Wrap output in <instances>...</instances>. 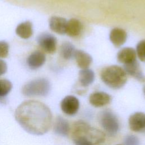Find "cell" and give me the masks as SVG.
Masks as SVG:
<instances>
[{
    "mask_svg": "<svg viewBox=\"0 0 145 145\" xmlns=\"http://www.w3.org/2000/svg\"><path fill=\"white\" fill-rule=\"evenodd\" d=\"M117 60L124 65L137 61L136 50L130 47L121 49L117 54Z\"/></svg>",
    "mask_w": 145,
    "mask_h": 145,
    "instance_id": "cell-13",
    "label": "cell"
},
{
    "mask_svg": "<svg viewBox=\"0 0 145 145\" xmlns=\"http://www.w3.org/2000/svg\"><path fill=\"white\" fill-rule=\"evenodd\" d=\"M95 80L94 72L88 69H82L79 73V80L83 87H87L92 84Z\"/></svg>",
    "mask_w": 145,
    "mask_h": 145,
    "instance_id": "cell-19",
    "label": "cell"
},
{
    "mask_svg": "<svg viewBox=\"0 0 145 145\" xmlns=\"http://www.w3.org/2000/svg\"><path fill=\"white\" fill-rule=\"evenodd\" d=\"M12 83L7 79H0V100L3 99L11 91Z\"/></svg>",
    "mask_w": 145,
    "mask_h": 145,
    "instance_id": "cell-21",
    "label": "cell"
},
{
    "mask_svg": "<svg viewBox=\"0 0 145 145\" xmlns=\"http://www.w3.org/2000/svg\"><path fill=\"white\" fill-rule=\"evenodd\" d=\"M143 92H144V96H145V86H144V87H143Z\"/></svg>",
    "mask_w": 145,
    "mask_h": 145,
    "instance_id": "cell-26",
    "label": "cell"
},
{
    "mask_svg": "<svg viewBox=\"0 0 145 145\" xmlns=\"http://www.w3.org/2000/svg\"><path fill=\"white\" fill-rule=\"evenodd\" d=\"M61 108L66 114L69 116L74 115L77 113L79 108V101L74 96H67L62 100Z\"/></svg>",
    "mask_w": 145,
    "mask_h": 145,
    "instance_id": "cell-7",
    "label": "cell"
},
{
    "mask_svg": "<svg viewBox=\"0 0 145 145\" xmlns=\"http://www.w3.org/2000/svg\"><path fill=\"white\" fill-rule=\"evenodd\" d=\"M127 35L126 32L120 28H114L109 33V39L111 42L117 47L121 46L126 41Z\"/></svg>",
    "mask_w": 145,
    "mask_h": 145,
    "instance_id": "cell-14",
    "label": "cell"
},
{
    "mask_svg": "<svg viewBox=\"0 0 145 145\" xmlns=\"http://www.w3.org/2000/svg\"><path fill=\"white\" fill-rule=\"evenodd\" d=\"M54 131L57 135L67 136L70 131V125L68 121L62 117H57L54 125Z\"/></svg>",
    "mask_w": 145,
    "mask_h": 145,
    "instance_id": "cell-17",
    "label": "cell"
},
{
    "mask_svg": "<svg viewBox=\"0 0 145 145\" xmlns=\"http://www.w3.org/2000/svg\"><path fill=\"white\" fill-rule=\"evenodd\" d=\"M110 96L104 92H95L91 93L89 97L90 104L95 107H102L110 103Z\"/></svg>",
    "mask_w": 145,
    "mask_h": 145,
    "instance_id": "cell-10",
    "label": "cell"
},
{
    "mask_svg": "<svg viewBox=\"0 0 145 145\" xmlns=\"http://www.w3.org/2000/svg\"><path fill=\"white\" fill-rule=\"evenodd\" d=\"M101 79L109 87L113 89L122 88L127 82V74L123 69L112 65L104 69L101 72Z\"/></svg>",
    "mask_w": 145,
    "mask_h": 145,
    "instance_id": "cell-3",
    "label": "cell"
},
{
    "mask_svg": "<svg viewBox=\"0 0 145 145\" xmlns=\"http://www.w3.org/2000/svg\"><path fill=\"white\" fill-rule=\"evenodd\" d=\"M137 56L138 57L139 59L145 62V40L140 41L136 48Z\"/></svg>",
    "mask_w": 145,
    "mask_h": 145,
    "instance_id": "cell-22",
    "label": "cell"
},
{
    "mask_svg": "<svg viewBox=\"0 0 145 145\" xmlns=\"http://www.w3.org/2000/svg\"><path fill=\"white\" fill-rule=\"evenodd\" d=\"M71 135L75 145H96L104 142L105 139L103 131L81 120L74 123Z\"/></svg>",
    "mask_w": 145,
    "mask_h": 145,
    "instance_id": "cell-2",
    "label": "cell"
},
{
    "mask_svg": "<svg viewBox=\"0 0 145 145\" xmlns=\"http://www.w3.org/2000/svg\"><path fill=\"white\" fill-rule=\"evenodd\" d=\"M130 129L134 131L139 132L145 130V113L135 112L129 118Z\"/></svg>",
    "mask_w": 145,
    "mask_h": 145,
    "instance_id": "cell-8",
    "label": "cell"
},
{
    "mask_svg": "<svg viewBox=\"0 0 145 145\" xmlns=\"http://www.w3.org/2000/svg\"><path fill=\"white\" fill-rule=\"evenodd\" d=\"M67 20L60 16H52L49 22L50 29L59 35H63L66 33V28Z\"/></svg>",
    "mask_w": 145,
    "mask_h": 145,
    "instance_id": "cell-12",
    "label": "cell"
},
{
    "mask_svg": "<svg viewBox=\"0 0 145 145\" xmlns=\"http://www.w3.org/2000/svg\"><path fill=\"white\" fill-rule=\"evenodd\" d=\"M9 46L7 42L0 41V58H6L8 55Z\"/></svg>",
    "mask_w": 145,
    "mask_h": 145,
    "instance_id": "cell-23",
    "label": "cell"
},
{
    "mask_svg": "<svg viewBox=\"0 0 145 145\" xmlns=\"http://www.w3.org/2000/svg\"><path fill=\"white\" fill-rule=\"evenodd\" d=\"M123 70L126 74L134 77L137 80L141 82H145V75L137 61L124 65Z\"/></svg>",
    "mask_w": 145,
    "mask_h": 145,
    "instance_id": "cell-11",
    "label": "cell"
},
{
    "mask_svg": "<svg viewBox=\"0 0 145 145\" xmlns=\"http://www.w3.org/2000/svg\"><path fill=\"white\" fill-rule=\"evenodd\" d=\"M37 42L44 51L52 54L56 52L57 39L50 33H42L37 37Z\"/></svg>",
    "mask_w": 145,
    "mask_h": 145,
    "instance_id": "cell-6",
    "label": "cell"
},
{
    "mask_svg": "<svg viewBox=\"0 0 145 145\" xmlns=\"http://www.w3.org/2000/svg\"><path fill=\"white\" fill-rule=\"evenodd\" d=\"M46 61L45 54L40 50H35L28 57L27 63L32 70H36L41 67Z\"/></svg>",
    "mask_w": 145,
    "mask_h": 145,
    "instance_id": "cell-9",
    "label": "cell"
},
{
    "mask_svg": "<svg viewBox=\"0 0 145 145\" xmlns=\"http://www.w3.org/2000/svg\"><path fill=\"white\" fill-rule=\"evenodd\" d=\"M117 145H121V144H117Z\"/></svg>",
    "mask_w": 145,
    "mask_h": 145,
    "instance_id": "cell-27",
    "label": "cell"
},
{
    "mask_svg": "<svg viewBox=\"0 0 145 145\" xmlns=\"http://www.w3.org/2000/svg\"><path fill=\"white\" fill-rule=\"evenodd\" d=\"M125 145H140L139 139L133 135H129L125 137L124 139Z\"/></svg>",
    "mask_w": 145,
    "mask_h": 145,
    "instance_id": "cell-24",
    "label": "cell"
},
{
    "mask_svg": "<svg viewBox=\"0 0 145 145\" xmlns=\"http://www.w3.org/2000/svg\"><path fill=\"white\" fill-rule=\"evenodd\" d=\"M99 121L102 128L109 135H114L119 129L118 118L109 109L104 110L100 112Z\"/></svg>",
    "mask_w": 145,
    "mask_h": 145,
    "instance_id": "cell-5",
    "label": "cell"
},
{
    "mask_svg": "<svg viewBox=\"0 0 145 145\" xmlns=\"http://www.w3.org/2000/svg\"><path fill=\"white\" fill-rule=\"evenodd\" d=\"M7 70V65L6 63L2 59H0V76L5 74Z\"/></svg>",
    "mask_w": 145,
    "mask_h": 145,
    "instance_id": "cell-25",
    "label": "cell"
},
{
    "mask_svg": "<svg viewBox=\"0 0 145 145\" xmlns=\"http://www.w3.org/2000/svg\"><path fill=\"white\" fill-rule=\"evenodd\" d=\"M76 62L81 69H88L92 62V57L82 50H76L74 56Z\"/></svg>",
    "mask_w": 145,
    "mask_h": 145,
    "instance_id": "cell-15",
    "label": "cell"
},
{
    "mask_svg": "<svg viewBox=\"0 0 145 145\" xmlns=\"http://www.w3.org/2000/svg\"><path fill=\"white\" fill-rule=\"evenodd\" d=\"M15 117L27 132L33 135H43L50 129L52 114L45 104L36 100L23 102L16 109Z\"/></svg>",
    "mask_w": 145,
    "mask_h": 145,
    "instance_id": "cell-1",
    "label": "cell"
},
{
    "mask_svg": "<svg viewBox=\"0 0 145 145\" xmlns=\"http://www.w3.org/2000/svg\"><path fill=\"white\" fill-rule=\"evenodd\" d=\"M83 25L82 23L76 19H71L67 22L66 34L70 37H76L82 32Z\"/></svg>",
    "mask_w": 145,
    "mask_h": 145,
    "instance_id": "cell-16",
    "label": "cell"
},
{
    "mask_svg": "<svg viewBox=\"0 0 145 145\" xmlns=\"http://www.w3.org/2000/svg\"><path fill=\"white\" fill-rule=\"evenodd\" d=\"M15 32L20 38L27 39L33 34V25L29 21L21 23L16 27Z\"/></svg>",
    "mask_w": 145,
    "mask_h": 145,
    "instance_id": "cell-18",
    "label": "cell"
},
{
    "mask_svg": "<svg viewBox=\"0 0 145 145\" xmlns=\"http://www.w3.org/2000/svg\"><path fill=\"white\" fill-rule=\"evenodd\" d=\"M75 50L74 46L69 42H63L60 48L61 55L65 59H70L74 58Z\"/></svg>",
    "mask_w": 145,
    "mask_h": 145,
    "instance_id": "cell-20",
    "label": "cell"
},
{
    "mask_svg": "<svg viewBox=\"0 0 145 145\" xmlns=\"http://www.w3.org/2000/svg\"><path fill=\"white\" fill-rule=\"evenodd\" d=\"M50 90V84L45 78L32 80L26 83L22 88V93L26 96H45Z\"/></svg>",
    "mask_w": 145,
    "mask_h": 145,
    "instance_id": "cell-4",
    "label": "cell"
}]
</instances>
